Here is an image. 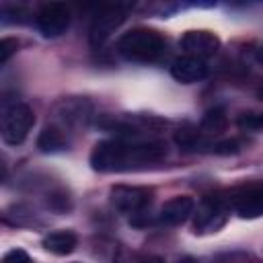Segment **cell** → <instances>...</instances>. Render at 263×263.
Wrapping results in <instances>:
<instances>
[{
  "mask_svg": "<svg viewBox=\"0 0 263 263\" xmlns=\"http://www.w3.org/2000/svg\"><path fill=\"white\" fill-rule=\"evenodd\" d=\"M164 156H166V144L160 140H148V142L103 140L95 144L90 152V166L99 173H119V171H132L160 162Z\"/></svg>",
  "mask_w": 263,
  "mask_h": 263,
  "instance_id": "1",
  "label": "cell"
},
{
  "mask_svg": "<svg viewBox=\"0 0 263 263\" xmlns=\"http://www.w3.org/2000/svg\"><path fill=\"white\" fill-rule=\"evenodd\" d=\"M164 51V39L160 33L152 29H132L123 33L117 41V53L127 62H140L148 64L158 60V55Z\"/></svg>",
  "mask_w": 263,
  "mask_h": 263,
  "instance_id": "2",
  "label": "cell"
},
{
  "mask_svg": "<svg viewBox=\"0 0 263 263\" xmlns=\"http://www.w3.org/2000/svg\"><path fill=\"white\" fill-rule=\"evenodd\" d=\"M35 123V113L21 101H2L0 109V134L8 146H18L27 140Z\"/></svg>",
  "mask_w": 263,
  "mask_h": 263,
  "instance_id": "3",
  "label": "cell"
},
{
  "mask_svg": "<svg viewBox=\"0 0 263 263\" xmlns=\"http://www.w3.org/2000/svg\"><path fill=\"white\" fill-rule=\"evenodd\" d=\"M70 27V8L62 2L43 4L37 12V29L43 37L53 39L66 33Z\"/></svg>",
  "mask_w": 263,
  "mask_h": 263,
  "instance_id": "4",
  "label": "cell"
},
{
  "mask_svg": "<svg viewBox=\"0 0 263 263\" xmlns=\"http://www.w3.org/2000/svg\"><path fill=\"white\" fill-rule=\"evenodd\" d=\"M123 21H125V8H123V6L115 4V6L103 8V10L95 16V21H92V25H90V33H88L90 45H92V47H101V45L119 29V25H121Z\"/></svg>",
  "mask_w": 263,
  "mask_h": 263,
  "instance_id": "5",
  "label": "cell"
},
{
  "mask_svg": "<svg viewBox=\"0 0 263 263\" xmlns=\"http://www.w3.org/2000/svg\"><path fill=\"white\" fill-rule=\"evenodd\" d=\"M152 193L146 187H127V185H117L111 189V203L123 212V214H144V210L150 205Z\"/></svg>",
  "mask_w": 263,
  "mask_h": 263,
  "instance_id": "6",
  "label": "cell"
},
{
  "mask_svg": "<svg viewBox=\"0 0 263 263\" xmlns=\"http://www.w3.org/2000/svg\"><path fill=\"white\" fill-rule=\"evenodd\" d=\"M226 222V205L222 197H203L197 205V214L193 220L195 232H214Z\"/></svg>",
  "mask_w": 263,
  "mask_h": 263,
  "instance_id": "7",
  "label": "cell"
},
{
  "mask_svg": "<svg viewBox=\"0 0 263 263\" xmlns=\"http://www.w3.org/2000/svg\"><path fill=\"white\" fill-rule=\"evenodd\" d=\"M181 47L185 55H193L205 62V58L216 55L220 49V39L212 31H187L181 39Z\"/></svg>",
  "mask_w": 263,
  "mask_h": 263,
  "instance_id": "8",
  "label": "cell"
},
{
  "mask_svg": "<svg viewBox=\"0 0 263 263\" xmlns=\"http://www.w3.org/2000/svg\"><path fill=\"white\" fill-rule=\"evenodd\" d=\"M195 210V201L189 195H177L168 199L156 214V224L160 226H177L183 224Z\"/></svg>",
  "mask_w": 263,
  "mask_h": 263,
  "instance_id": "9",
  "label": "cell"
},
{
  "mask_svg": "<svg viewBox=\"0 0 263 263\" xmlns=\"http://www.w3.org/2000/svg\"><path fill=\"white\" fill-rule=\"evenodd\" d=\"M232 208L240 218H259L263 216V185H253L238 191L232 197Z\"/></svg>",
  "mask_w": 263,
  "mask_h": 263,
  "instance_id": "10",
  "label": "cell"
},
{
  "mask_svg": "<svg viewBox=\"0 0 263 263\" xmlns=\"http://www.w3.org/2000/svg\"><path fill=\"white\" fill-rule=\"evenodd\" d=\"M171 74L175 80H179L183 84L199 82L208 74V64L193 55H181L171 64Z\"/></svg>",
  "mask_w": 263,
  "mask_h": 263,
  "instance_id": "11",
  "label": "cell"
},
{
  "mask_svg": "<svg viewBox=\"0 0 263 263\" xmlns=\"http://www.w3.org/2000/svg\"><path fill=\"white\" fill-rule=\"evenodd\" d=\"M76 234L72 230H55V232H49L45 238H43V247L45 251L53 253V255H68L76 249Z\"/></svg>",
  "mask_w": 263,
  "mask_h": 263,
  "instance_id": "12",
  "label": "cell"
},
{
  "mask_svg": "<svg viewBox=\"0 0 263 263\" xmlns=\"http://www.w3.org/2000/svg\"><path fill=\"white\" fill-rule=\"evenodd\" d=\"M37 148L45 154H55L68 148V138L64 136V132L55 125H47L43 127V132L37 138Z\"/></svg>",
  "mask_w": 263,
  "mask_h": 263,
  "instance_id": "13",
  "label": "cell"
},
{
  "mask_svg": "<svg viewBox=\"0 0 263 263\" xmlns=\"http://www.w3.org/2000/svg\"><path fill=\"white\" fill-rule=\"evenodd\" d=\"M226 113L222 107H214L210 111H205V115L201 117V129L208 132V134H220L226 129Z\"/></svg>",
  "mask_w": 263,
  "mask_h": 263,
  "instance_id": "14",
  "label": "cell"
},
{
  "mask_svg": "<svg viewBox=\"0 0 263 263\" xmlns=\"http://www.w3.org/2000/svg\"><path fill=\"white\" fill-rule=\"evenodd\" d=\"M175 142L179 148L183 150H191V148H197L201 146V138H199V132L193 129V127H181L175 132Z\"/></svg>",
  "mask_w": 263,
  "mask_h": 263,
  "instance_id": "15",
  "label": "cell"
},
{
  "mask_svg": "<svg viewBox=\"0 0 263 263\" xmlns=\"http://www.w3.org/2000/svg\"><path fill=\"white\" fill-rule=\"evenodd\" d=\"M240 129H261L263 127V113H240L236 119Z\"/></svg>",
  "mask_w": 263,
  "mask_h": 263,
  "instance_id": "16",
  "label": "cell"
},
{
  "mask_svg": "<svg viewBox=\"0 0 263 263\" xmlns=\"http://www.w3.org/2000/svg\"><path fill=\"white\" fill-rule=\"evenodd\" d=\"M238 150H240V144L236 140H222V142L212 144V152L216 154H236Z\"/></svg>",
  "mask_w": 263,
  "mask_h": 263,
  "instance_id": "17",
  "label": "cell"
},
{
  "mask_svg": "<svg viewBox=\"0 0 263 263\" xmlns=\"http://www.w3.org/2000/svg\"><path fill=\"white\" fill-rule=\"evenodd\" d=\"M16 47H18L16 39H12V37H4V39L0 41V64H6L8 58L16 51Z\"/></svg>",
  "mask_w": 263,
  "mask_h": 263,
  "instance_id": "18",
  "label": "cell"
},
{
  "mask_svg": "<svg viewBox=\"0 0 263 263\" xmlns=\"http://www.w3.org/2000/svg\"><path fill=\"white\" fill-rule=\"evenodd\" d=\"M2 263H31V257L23 249H12L2 257Z\"/></svg>",
  "mask_w": 263,
  "mask_h": 263,
  "instance_id": "19",
  "label": "cell"
},
{
  "mask_svg": "<svg viewBox=\"0 0 263 263\" xmlns=\"http://www.w3.org/2000/svg\"><path fill=\"white\" fill-rule=\"evenodd\" d=\"M257 97H259V99L263 101V80H261V84L257 86Z\"/></svg>",
  "mask_w": 263,
  "mask_h": 263,
  "instance_id": "20",
  "label": "cell"
},
{
  "mask_svg": "<svg viewBox=\"0 0 263 263\" xmlns=\"http://www.w3.org/2000/svg\"><path fill=\"white\" fill-rule=\"evenodd\" d=\"M177 263H197V261L191 259V257H185V259H181V261H177Z\"/></svg>",
  "mask_w": 263,
  "mask_h": 263,
  "instance_id": "21",
  "label": "cell"
},
{
  "mask_svg": "<svg viewBox=\"0 0 263 263\" xmlns=\"http://www.w3.org/2000/svg\"><path fill=\"white\" fill-rule=\"evenodd\" d=\"M257 60H259V62H261V64H263V47H261V49H259V51H257Z\"/></svg>",
  "mask_w": 263,
  "mask_h": 263,
  "instance_id": "22",
  "label": "cell"
}]
</instances>
